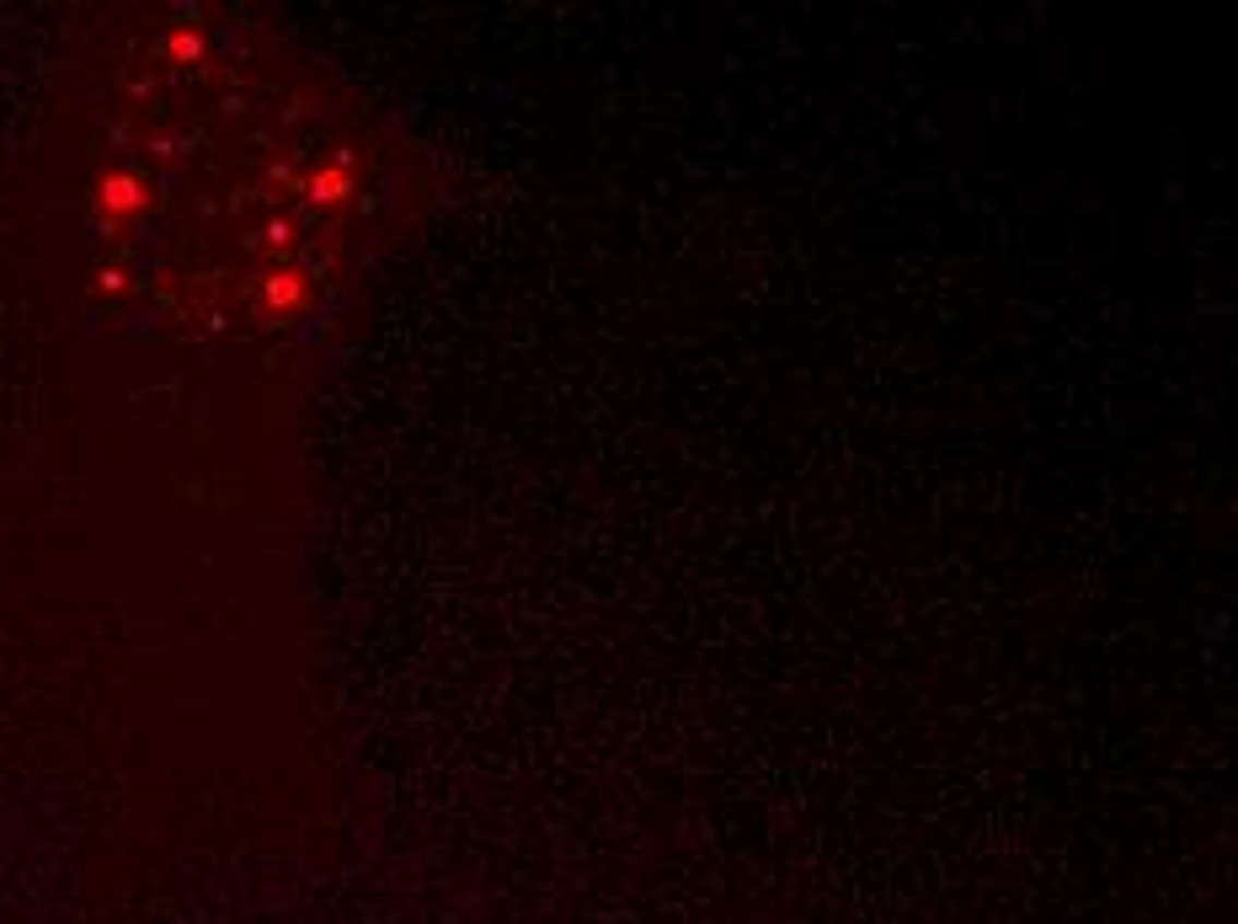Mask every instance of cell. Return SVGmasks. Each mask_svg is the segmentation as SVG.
Wrapping results in <instances>:
<instances>
[{"label":"cell","mask_w":1238,"mask_h":924,"mask_svg":"<svg viewBox=\"0 0 1238 924\" xmlns=\"http://www.w3.org/2000/svg\"><path fill=\"white\" fill-rule=\"evenodd\" d=\"M299 112L289 103L247 107L241 145H219L214 107H166L145 151L129 155V188H140V225L155 247H193L182 267L193 284L262 289V300L299 284V262L326 241V204L342 193L326 151L267 145Z\"/></svg>","instance_id":"obj_1"}]
</instances>
